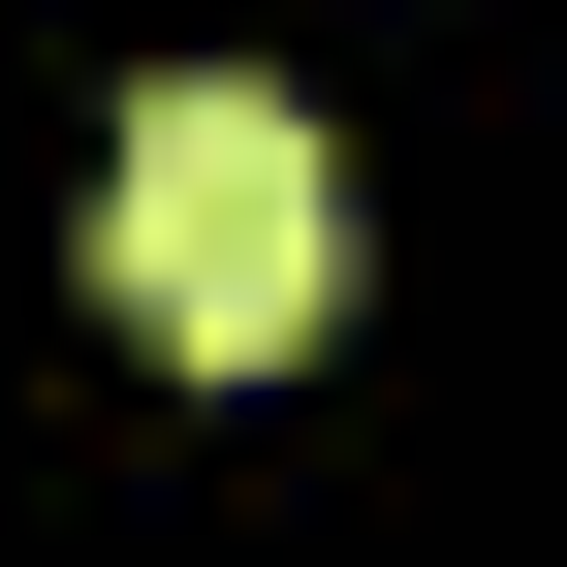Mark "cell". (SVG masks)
I'll return each instance as SVG.
<instances>
[{
	"mask_svg": "<svg viewBox=\"0 0 567 567\" xmlns=\"http://www.w3.org/2000/svg\"><path fill=\"white\" fill-rule=\"evenodd\" d=\"M95 284H126V347H189V379H284V347L347 316V158L189 63V95L95 158Z\"/></svg>",
	"mask_w": 567,
	"mask_h": 567,
	"instance_id": "1",
	"label": "cell"
}]
</instances>
